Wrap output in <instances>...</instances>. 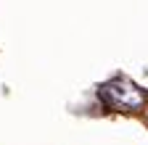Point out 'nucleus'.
Segmentation results:
<instances>
[{
  "label": "nucleus",
  "instance_id": "nucleus-1",
  "mask_svg": "<svg viewBox=\"0 0 148 145\" xmlns=\"http://www.w3.org/2000/svg\"><path fill=\"white\" fill-rule=\"evenodd\" d=\"M101 98H103L106 106L116 108V111H138V108L145 103V93L135 82H127V79L106 82L101 87Z\"/></svg>",
  "mask_w": 148,
  "mask_h": 145
}]
</instances>
